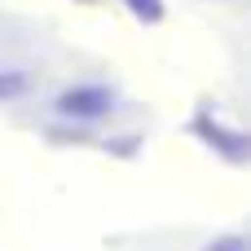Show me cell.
I'll return each instance as SVG.
<instances>
[{"mask_svg":"<svg viewBox=\"0 0 251 251\" xmlns=\"http://www.w3.org/2000/svg\"><path fill=\"white\" fill-rule=\"evenodd\" d=\"M137 13H146V18H159V0H128Z\"/></svg>","mask_w":251,"mask_h":251,"instance_id":"2","label":"cell"},{"mask_svg":"<svg viewBox=\"0 0 251 251\" xmlns=\"http://www.w3.org/2000/svg\"><path fill=\"white\" fill-rule=\"evenodd\" d=\"M106 93H97V88H79V93H66L62 97V110H71V115H101L106 110Z\"/></svg>","mask_w":251,"mask_h":251,"instance_id":"1","label":"cell"}]
</instances>
